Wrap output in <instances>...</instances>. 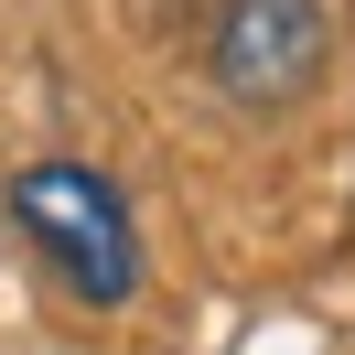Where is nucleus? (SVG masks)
<instances>
[{"mask_svg": "<svg viewBox=\"0 0 355 355\" xmlns=\"http://www.w3.org/2000/svg\"><path fill=\"white\" fill-rule=\"evenodd\" d=\"M334 54V11L323 0H226L216 11V76L226 97H248V108H280V97H302L312 76H323Z\"/></svg>", "mask_w": 355, "mask_h": 355, "instance_id": "2", "label": "nucleus"}, {"mask_svg": "<svg viewBox=\"0 0 355 355\" xmlns=\"http://www.w3.org/2000/svg\"><path fill=\"white\" fill-rule=\"evenodd\" d=\"M11 216L65 269V291H87L97 312L140 291V226H130V205H119L108 173H87V162H33V173H11Z\"/></svg>", "mask_w": 355, "mask_h": 355, "instance_id": "1", "label": "nucleus"}]
</instances>
